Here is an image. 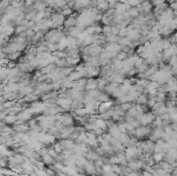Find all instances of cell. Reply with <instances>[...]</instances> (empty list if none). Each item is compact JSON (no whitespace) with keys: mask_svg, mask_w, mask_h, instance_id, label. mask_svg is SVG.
Returning <instances> with one entry per match:
<instances>
[{"mask_svg":"<svg viewBox=\"0 0 177 176\" xmlns=\"http://www.w3.org/2000/svg\"><path fill=\"white\" fill-rule=\"evenodd\" d=\"M140 36H141L140 30L134 29V28L130 29V28H128V36H126L128 39H130L131 40H139V39H140Z\"/></svg>","mask_w":177,"mask_h":176,"instance_id":"obj_1","label":"cell"},{"mask_svg":"<svg viewBox=\"0 0 177 176\" xmlns=\"http://www.w3.org/2000/svg\"><path fill=\"white\" fill-rule=\"evenodd\" d=\"M57 104H58L61 108L68 109L69 107H71V99H69V97H59V99H57Z\"/></svg>","mask_w":177,"mask_h":176,"instance_id":"obj_2","label":"cell"},{"mask_svg":"<svg viewBox=\"0 0 177 176\" xmlns=\"http://www.w3.org/2000/svg\"><path fill=\"white\" fill-rule=\"evenodd\" d=\"M119 88V84L118 83H114V82H111V84H107V86L105 87V90H106L107 94H113L114 91H115L116 89H118Z\"/></svg>","mask_w":177,"mask_h":176,"instance_id":"obj_3","label":"cell"},{"mask_svg":"<svg viewBox=\"0 0 177 176\" xmlns=\"http://www.w3.org/2000/svg\"><path fill=\"white\" fill-rule=\"evenodd\" d=\"M153 120V115H152V113H145V114H142V116H141V122H142V124H148V123H150L151 121Z\"/></svg>","mask_w":177,"mask_h":176,"instance_id":"obj_4","label":"cell"},{"mask_svg":"<svg viewBox=\"0 0 177 176\" xmlns=\"http://www.w3.org/2000/svg\"><path fill=\"white\" fill-rule=\"evenodd\" d=\"M63 25L66 29H69V28L74 27V26H77V19L74 18V17H71V18L66 19L63 22Z\"/></svg>","mask_w":177,"mask_h":176,"instance_id":"obj_5","label":"cell"},{"mask_svg":"<svg viewBox=\"0 0 177 176\" xmlns=\"http://www.w3.org/2000/svg\"><path fill=\"white\" fill-rule=\"evenodd\" d=\"M85 88H86V90H88V91H89V90L97 89V81L96 80H93V79L88 80L87 82H86Z\"/></svg>","mask_w":177,"mask_h":176,"instance_id":"obj_6","label":"cell"},{"mask_svg":"<svg viewBox=\"0 0 177 176\" xmlns=\"http://www.w3.org/2000/svg\"><path fill=\"white\" fill-rule=\"evenodd\" d=\"M141 6V11L143 13H149L150 11L152 9V3L150 1H144L140 4Z\"/></svg>","mask_w":177,"mask_h":176,"instance_id":"obj_7","label":"cell"},{"mask_svg":"<svg viewBox=\"0 0 177 176\" xmlns=\"http://www.w3.org/2000/svg\"><path fill=\"white\" fill-rule=\"evenodd\" d=\"M83 78V76H82V74H81L80 72H71V74L68 75V80L69 81H77L79 79H82Z\"/></svg>","mask_w":177,"mask_h":176,"instance_id":"obj_8","label":"cell"},{"mask_svg":"<svg viewBox=\"0 0 177 176\" xmlns=\"http://www.w3.org/2000/svg\"><path fill=\"white\" fill-rule=\"evenodd\" d=\"M148 99H149V97H148L147 94L141 93L140 96L136 99V101H137L138 104H140V105H146L148 103Z\"/></svg>","mask_w":177,"mask_h":176,"instance_id":"obj_9","label":"cell"},{"mask_svg":"<svg viewBox=\"0 0 177 176\" xmlns=\"http://www.w3.org/2000/svg\"><path fill=\"white\" fill-rule=\"evenodd\" d=\"M97 99L100 102V103H105V102H109L110 101V97H109V94L107 93H100L99 94V96H97Z\"/></svg>","mask_w":177,"mask_h":176,"instance_id":"obj_10","label":"cell"},{"mask_svg":"<svg viewBox=\"0 0 177 176\" xmlns=\"http://www.w3.org/2000/svg\"><path fill=\"white\" fill-rule=\"evenodd\" d=\"M128 27L119 28V31H118L119 37H126V36H128Z\"/></svg>","mask_w":177,"mask_h":176,"instance_id":"obj_11","label":"cell"},{"mask_svg":"<svg viewBox=\"0 0 177 176\" xmlns=\"http://www.w3.org/2000/svg\"><path fill=\"white\" fill-rule=\"evenodd\" d=\"M96 81H97V89L99 90L105 89V87L107 86V80L100 79V80H96Z\"/></svg>","mask_w":177,"mask_h":176,"instance_id":"obj_12","label":"cell"},{"mask_svg":"<svg viewBox=\"0 0 177 176\" xmlns=\"http://www.w3.org/2000/svg\"><path fill=\"white\" fill-rule=\"evenodd\" d=\"M111 28H112V27H111L110 25H105L104 27L102 28V31H103V33H104V34L107 36V35H110V34H111Z\"/></svg>","mask_w":177,"mask_h":176,"instance_id":"obj_13","label":"cell"},{"mask_svg":"<svg viewBox=\"0 0 177 176\" xmlns=\"http://www.w3.org/2000/svg\"><path fill=\"white\" fill-rule=\"evenodd\" d=\"M141 3H142V0H128V1H126V4L131 5V6L140 5Z\"/></svg>","mask_w":177,"mask_h":176,"instance_id":"obj_14","label":"cell"},{"mask_svg":"<svg viewBox=\"0 0 177 176\" xmlns=\"http://www.w3.org/2000/svg\"><path fill=\"white\" fill-rule=\"evenodd\" d=\"M71 14H73V11H71V8H65L63 9V11H62V16H71Z\"/></svg>","mask_w":177,"mask_h":176,"instance_id":"obj_15","label":"cell"},{"mask_svg":"<svg viewBox=\"0 0 177 176\" xmlns=\"http://www.w3.org/2000/svg\"><path fill=\"white\" fill-rule=\"evenodd\" d=\"M131 107V103H124V104H122L120 106V109L122 111H128V109H130Z\"/></svg>","mask_w":177,"mask_h":176,"instance_id":"obj_16","label":"cell"},{"mask_svg":"<svg viewBox=\"0 0 177 176\" xmlns=\"http://www.w3.org/2000/svg\"><path fill=\"white\" fill-rule=\"evenodd\" d=\"M96 125L97 127H102V128H104L105 127H106V123H105V121L104 120H97L96 121Z\"/></svg>","mask_w":177,"mask_h":176,"instance_id":"obj_17","label":"cell"},{"mask_svg":"<svg viewBox=\"0 0 177 176\" xmlns=\"http://www.w3.org/2000/svg\"><path fill=\"white\" fill-rule=\"evenodd\" d=\"M35 0H25V3H26V5L27 6H29V5H31V4L34 2Z\"/></svg>","mask_w":177,"mask_h":176,"instance_id":"obj_18","label":"cell"}]
</instances>
